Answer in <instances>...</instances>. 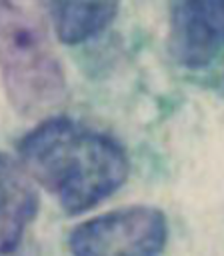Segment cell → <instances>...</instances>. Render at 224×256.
<instances>
[{
    "instance_id": "obj_2",
    "label": "cell",
    "mask_w": 224,
    "mask_h": 256,
    "mask_svg": "<svg viewBox=\"0 0 224 256\" xmlns=\"http://www.w3.org/2000/svg\"><path fill=\"white\" fill-rule=\"evenodd\" d=\"M0 74L22 116H44L66 100V76L42 24L12 0H0Z\"/></svg>"
},
{
    "instance_id": "obj_5",
    "label": "cell",
    "mask_w": 224,
    "mask_h": 256,
    "mask_svg": "<svg viewBox=\"0 0 224 256\" xmlns=\"http://www.w3.org/2000/svg\"><path fill=\"white\" fill-rule=\"evenodd\" d=\"M38 190L20 160L0 152V256L12 254L38 214Z\"/></svg>"
},
{
    "instance_id": "obj_6",
    "label": "cell",
    "mask_w": 224,
    "mask_h": 256,
    "mask_svg": "<svg viewBox=\"0 0 224 256\" xmlns=\"http://www.w3.org/2000/svg\"><path fill=\"white\" fill-rule=\"evenodd\" d=\"M120 0H50L54 32L64 44H84L116 18Z\"/></svg>"
},
{
    "instance_id": "obj_1",
    "label": "cell",
    "mask_w": 224,
    "mask_h": 256,
    "mask_svg": "<svg viewBox=\"0 0 224 256\" xmlns=\"http://www.w3.org/2000/svg\"><path fill=\"white\" fill-rule=\"evenodd\" d=\"M28 176L68 214H82L112 196L128 178L124 148L108 134L66 116H48L18 142Z\"/></svg>"
},
{
    "instance_id": "obj_3",
    "label": "cell",
    "mask_w": 224,
    "mask_h": 256,
    "mask_svg": "<svg viewBox=\"0 0 224 256\" xmlns=\"http://www.w3.org/2000/svg\"><path fill=\"white\" fill-rule=\"evenodd\" d=\"M168 222L154 206H126L88 218L72 228V256H160Z\"/></svg>"
},
{
    "instance_id": "obj_4",
    "label": "cell",
    "mask_w": 224,
    "mask_h": 256,
    "mask_svg": "<svg viewBox=\"0 0 224 256\" xmlns=\"http://www.w3.org/2000/svg\"><path fill=\"white\" fill-rule=\"evenodd\" d=\"M168 48L180 66L198 70L224 56V0H170Z\"/></svg>"
}]
</instances>
